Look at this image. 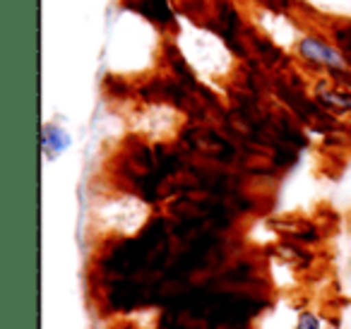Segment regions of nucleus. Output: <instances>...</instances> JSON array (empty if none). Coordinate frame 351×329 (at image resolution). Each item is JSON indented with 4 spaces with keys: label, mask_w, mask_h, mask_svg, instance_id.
Returning a JSON list of instances; mask_svg holds the SVG:
<instances>
[{
    "label": "nucleus",
    "mask_w": 351,
    "mask_h": 329,
    "mask_svg": "<svg viewBox=\"0 0 351 329\" xmlns=\"http://www.w3.org/2000/svg\"><path fill=\"white\" fill-rule=\"evenodd\" d=\"M317 101L325 108L337 113H351V92H339V89H325L317 92Z\"/></svg>",
    "instance_id": "obj_4"
},
{
    "label": "nucleus",
    "mask_w": 351,
    "mask_h": 329,
    "mask_svg": "<svg viewBox=\"0 0 351 329\" xmlns=\"http://www.w3.org/2000/svg\"><path fill=\"white\" fill-rule=\"evenodd\" d=\"M293 329H322V322L315 313L303 310V313H298V319H296V324H293Z\"/></svg>",
    "instance_id": "obj_5"
},
{
    "label": "nucleus",
    "mask_w": 351,
    "mask_h": 329,
    "mask_svg": "<svg viewBox=\"0 0 351 329\" xmlns=\"http://www.w3.org/2000/svg\"><path fill=\"white\" fill-rule=\"evenodd\" d=\"M73 145V137L65 127L56 125V123H46L44 132H41V149H44L46 159H56V156L65 154Z\"/></svg>",
    "instance_id": "obj_2"
},
{
    "label": "nucleus",
    "mask_w": 351,
    "mask_h": 329,
    "mask_svg": "<svg viewBox=\"0 0 351 329\" xmlns=\"http://www.w3.org/2000/svg\"><path fill=\"white\" fill-rule=\"evenodd\" d=\"M135 10L147 15L149 20L159 22V25L171 22V10L166 0H135Z\"/></svg>",
    "instance_id": "obj_3"
},
{
    "label": "nucleus",
    "mask_w": 351,
    "mask_h": 329,
    "mask_svg": "<svg viewBox=\"0 0 351 329\" xmlns=\"http://www.w3.org/2000/svg\"><path fill=\"white\" fill-rule=\"evenodd\" d=\"M298 53H301L308 63L322 65V68H327V70H339V68H344V63H346L341 51H337L335 46L317 39V36H303L301 44H298Z\"/></svg>",
    "instance_id": "obj_1"
}]
</instances>
